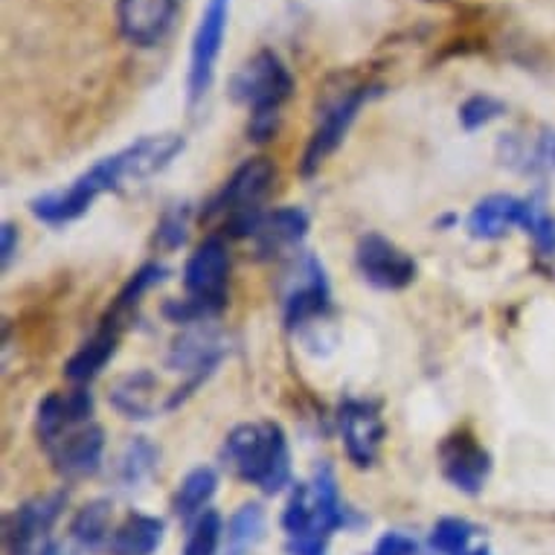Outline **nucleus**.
<instances>
[{
	"label": "nucleus",
	"mask_w": 555,
	"mask_h": 555,
	"mask_svg": "<svg viewBox=\"0 0 555 555\" xmlns=\"http://www.w3.org/2000/svg\"><path fill=\"white\" fill-rule=\"evenodd\" d=\"M328 280L323 264L314 256H306L300 268V283L294 285L292 294L285 297V323L292 328L302 326L314 318H323L328 311Z\"/></svg>",
	"instance_id": "nucleus-18"
},
{
	"label": "nucleus",
	"mask_w": 555,
	"mask_h": 555,
	"mask_svg": "<svg viewBox=\"0 0 555 555\" xmlns=\"http://www.w3.org/2000/svg\"><path fill=\"white\" fill-rule=\"evenodd\" d=\"M428 3H442V0H428Z\"/></svg>",
	"instance_id": "nucleus-37"
},
{
	"label": "nucleus",
	"mask_w": 555,
	"mask_h": 555,
	"mask_svg": "<svg viewBox=\"0 0 555 555\" xmlns=\"http://www.w3.org/2000/svg\"><path fill=\"white\" fill-rule=\"evenodd\" d=\"M358 518L346 509L337 477L328 465H320L314 477L294 486L288 506L283 512L285 553L288 555H326L328 541L337 529L356 527Z\"/></svg>",
	"instance_id": "nucleus-1"
},
{
	"label": "nucleus",
	"mask_w": 555,
	"mask_h": 555,
	"mask_svg": "<svg viewBox=\"0 0 555 555\" xmlns=\"http://www.w3.org/2000/svg\"><path fill=\"white\" fill-rule=\"evenodd\" d=\"M370 555H420V544H416V538L404 535L399 529H392V532H384L378 541H375L373 553Z\"/></svg>",
	"instance_id": "nucleus-32"
},
{
	"label": "nucleus",
	"mask_w": 555,
	"mask_h": 555,
	"mask_svg": "<svg viewBox=\"0 0 555 555\" xmlns=\"http://www.w3.org/2000/svg\"><path fill=\"white\" fill-rule=\"evenodd\" d=\"M67 494H47L15 506L3 518V555H33L59 518ZM47 546V544H41ZM38 555V553H36Z\"/></svg>",
	"instance_id": "nucleus-10"
},
{
	"label": "nucleus",
	"mask_w": 555,
	"mask_h": 555,
	"mask_svg": "<svg viewBox=\"0 0 555 555\" xmlns=\"http://www.w3.org/2000/svg\"><path fill=\"white\" fill-rule=\"evenodd\" d=\"M309 233V216L300 207H283L273 210L271 216H262V221L256 224L254 242L256 254L262 259H273V256L285 254L288 247H297Z\"/></svg>",
	"instance_id": "nucleus-19"
},
{
	"label": "nucleus",
	"mask_w": 555,
	"mask_h": 555,
	"mask_svg": "<svg viewBox=\"0 0 555 555\" xmlns=\"http://www.w3.org/2000/svg\"><path fill=\"white\" fill-rule=\"evenodd\" d=\"M186 236H190V207L178 204L169 212H164V219L157 221L155 242L164 250H178L186 242Z\"/></svg>",
	"instance_id": "nucleus-31"
},
{
	"label": "nucleus",
	"mask_w": 555,
	"mask_h": 555,
	"mask_svg": "<svg viewBox=\"0 0 555 555\" xmlns=\"http://www.w3.org/2000/svg\"><path fill=\"white\" fill-rule=\"evenodd\" d=\"M166 524L155 515L131 512L108 541L111 555H155L164 544Z\"/></svg>",
	"instance_id": "nucleus-21"
},
{
	"label": "nucleus",
	"mask_w": 555,
	"mask_h": 555,
	"mask_svg": "<svg viewBox=\"0 0 555 555\" xmlns=\"http://www.w3.org/2000/svg\"><path fill=\"white\" fill-rule=\"evenodd\" d=\"M221 356H224V340L216 328H204L201 323L190 328V332H183L178 340H175L172 352H169V366L178 370V373L186 375V384L178 387L172 399L166 401V410H175L181 404L192 390H198L204 378L219 366Z\"/></svg>",
	"instance_id": "nucleus-8"
},
{
	"label": "nucleus",
	"mask_w": 555,
	"mask_h": 555,
	"mask_svg": "<svg viewBox=\"0 0 555 555\" xmlns=\"http://www.w3.org/2000/svg\"><path fill=\"white\" fill-rule=\"evenodd\" d=\"M230 256L228 245L219 236L207 238L195 247V254L186 259L183 268V288L195 300L210 302L224 309V292H228Z\"/></svg>",
	"instance_id": "nucleus-13"
},
{
	"label": "nucleus",
	"mask_w": 555,
	"mask_h": 555,
	"mask_svg": "<svg viewBox=\"0 0 555 555\" xmlns=\"http://www.w3.org/2000/svg\"><path fill=\"white\" fill-rule=\"evenodd\" d=\"M53 460V468L67 480H85L102 468V454H105V430L96 422H88L82 428L64 434L47 448Z\"/></svg>",
	"instance_id": "nucleus-15"
},
{
	"label": "nucleus",
	"mask_w": 555,
	"mask_h": 555,
	"mask_svg": "<svg viewBox=\"0 0 555 555\" xmlns=\"http://www.w3.org/2000/svg\"><path fill=\"white\" fill-rule=\"evenodd\" d=\"M276 169L268 157H254L238 166L230 175V181L221 186V192L210 201V210L204 219H224V228L233 236H254L256 224L262 221V201L273 186Z\"/></svg>",
	"instance_id": "nucleus-5"
},
{
	"label": "nucleus",
	"mask_w": 555,
	"mask_h": 555,
	"mask_svg": "<svg viewBox=\"0 0 555 555\" xmlns=\"http://www.w3.org/2000/svg\"><path fill=\"white\" fill-rule=\"evenodd\" d=\"M166 268L164 264L157 262H149L143 264L140 271L131 276L126 283V288L119 292V297L114 300V306H111L108 318H105V326L117 328V332H122V326H126V320L131 318V311L143 302V294H149L155 285H160L166 280Z\"/></svg>",
	"instance_id": "nucleus-24"
},
{
	"label": "nucleus",
	"mask_w": 555,
	"mask_h": 555,
	"mask_svg": "<svg viewBox=\"0 0 555 555\" xmlns=\"http://www.w3.org/2000/svg\"><path fill=\"white\" fill-rule=\"evenodd\" d=\"M117 344H119L117 328L102 326L100 332H96L88 344L79 346V352L64 364L67 382H74L76 387L93 382V378L105 370V364H108L111 358L117 356Z\"/></svg>",
	"instance_id": "nucleus-22"
},
{
	"label": "nucleus",
	"mask_w": 555,
	"mask_h": 555,
	"mask_svg": "<svg viewBox=\"0 0 555 555\" xmlns=\"http://www.w3.org/2000/svg\"><path fill=\"white\" fill-rule=\"evenodd\" d=\"M477 527L465 518H442L430 529V550L437 555H463L472 550Z\"/></svg>",
	"instance_id": "nucleus-28"
},
{
	"label": "nucleus",
	"mask_w": 555,
	"mask_h": 555,
	"mask_svg": "<svg viewBox=\"0 0 555 555\" xmlns=\"http://www.w3.org/2000/svg\"><path fill=\"white\" fill-rule=\"evenodd\" d=\"M503 114H506V105L492 93H474L460 105V122L465 131H480L494 119H501Z\"/></svg>",
	"instance_id": "nucleus-30"
},
{
	"label": "nucleus",
	"mask_w": 555,
	"mask_h": 555,
	"mask_svg": "<svg viewBox=\"0 0 555 555\" xmlns=\"http://www.w3.org/2000/svg\"><path fill=\"white\" fill-rule=\"evenodd\" d=\"M221 532H224L221 515L207 509L198 520L190 524V535H186V544H183L181 555H219Z\"/></svg>",
	"instance_id": "nucleus-29"
},
{
	"label": "nucleus",
	"mask_w": 555,
	"mask_h": 555,
	"mask_svg": "<svg viewBox=\"0 0 555 555\" xmlns=\"http://www.w3.org/2000/svg\"><path fill=\"white\" fill-rule=\"evenodd\" d=\"M532 198H515V195H489L482 198L468 216V233L480 242H498L512 228H524L529 219Z\"/></svg>",
	"instance_id": "nucleus-17"
},
{
	"label": "nucleus",
	"mask_w": 555,
	"mask_h": 555,
	"mask_svg": "<svg viewBox=\"0 0 555 555\" xmlns=\"http://www.w3.org/2000/svg\"><path fill=\"white\" fill-rule=\"evenodd\" d=\"M15 250H18V228L7 221L3 224V268H10L12 259H15Z\"/></svg>",
	"instance_id": "nucleus-33"
},
{
	"label": "nucleus",
	"mask_w": 555,
	"mask_h": 555,
	"mask_svg": "<svg viewBox=\"0 0 555 555\" xmlns=\"http://www.w3.org/2000/svg\"><path fill=\"white\" fill-rule=\"evenodd\" d=\"M126 152L128 149H122L117 155L102 157L100 164H93L88 172L79 175L67 190L47 192V195L33 201V204H29L33 216H36L38 221H44V224L62 228V224H70V221L82 219L85 212L96 204L100 195L117 192L119 186H126V183H137L134 166H131V157H128Z\"/></svg>",
	"instance_id": "nucleus-4"
},
{
	"label": "nucleus",
	"mask_w": 555,
	"mask_h": 555,
	"mask_svg": "<svg viewBox=\"0 0 555 555\" xmlns=\"http://www.w3.org/2000/svg\"><path fill=\"white\" fill-rule=\"evenodd\" d=\"M221 460L238 480L250 482L264 494L283 492L292 482V454L283 428L273 422L238 425L221 446Z\"/></svg>",
	"instance_id": "nucleus-2"
},
{
	"label": "nucleus",
	"mask_w": 555,
	"mask_h": 555,
	"mask_svg": "<svg viewBox=\"0 0 555 555\" xmlns=\"http://www.w3.org/2000/svg\"><path fill=\"white\" fill-rule=\"evenodd\" d=\"M264 538V509L259 503H245L228 520L224 555H250Z\"/></svg>",
	"instance_id": "nucleus-25"
},
{
	"label": "nucleus",
	"mask_w": 555,
	"mask_h": 555,
	"mask_svg": "<svg viewBox=\"0 0 555 555\" xmlns=\"http://www.w3.org/2000/svg\"><path fill=\"white\" fill-rule=\"evenodd\" d=\"M228 91L230 100L250 111V117L280 114L285 102L292 100L294 76L273 50H259L230 76Z\"/></svg>",
	"instance_id": "nucleus-6"
},
{
	"label": "nucleus",
	"mask_w": 555,
	"mask_h": 555,
	"mask_svg": "<svg viewBox=\"0 0 555 555\" xmlns=\"http://www.w3.org/2000/svg\"><path fill=\"white\" fill-rule=\"evenodd\" d=\"M356 264L361 276L373 288L382 292H401L416 280V262L408 250H401L396 242L366 233L356 247Z\"/></svg>",
	"instance_id": "nucleus-9"
},
{
	"label": "nucleus",
	"mask_w": 555,
	"mask_h": 555,
	"mask_svg": "<svg viewBox=\"0 0 555 555\" xmlns=\"http://www.w3.org/2000/svg\"><path fill=\"white\" fill-rule=\"evenodd\" d=\"M541 155L555 166V131H546L544 140H541Z\"/></svg>",
	"instance_id": "nucleus-34"
},
{
	"label": "nucleus",
	"mask_w": 555,
	"mask_h": 555,
	"mask_svg": "<svg viewBox=\"0 0 555 555\" xmlns=\"http://www.w3.org/2000/svg\"><path fill=\"white\" fill-rule=\"evenodd\" d=\"M378 93H382L378 85L358 79L356 74H335L328 79L318 96V122L309 137L306 155H302V175L318 172L320 166L326 164L328 155L349 134V128L358 119V111Z\"/></svg>",
	"instance_id": "nucleus-3"
},
{
	"label": "nucleus",
	"mask_w": 555,
	"mask_h": 555,
	"mask_svg": "<svg viewBox=\"0 0 555 555\" xmlns=\"http://www.w3.org/2000/svg\"><path fill=\"white\" fill-rule=\"evenodd\" d=\"M178 7H181V0H119V36L131 47H143V50L157 47L175 27Z\"/></svg>",
	"instance_id": "nucleus-12"
},
{
	"label": "nucleus",
	"mask_w": 555,
	"mask_h": 555,
	"mask_svg": "<svg viewBox=\"0 0 555 555\" xmlns=\"http://www.w3.org/2000/svg\"><path fill=\"white\" fill-rule=\"evenodd\" d=\"M111 404L126 420H152L157 413V378L149 370L122 375L111 387Z\"/></svg>",
	"instance_id": "nucleus-20"
},
{
	"label": "nucleus",
	"mask_w": 555,
	"mask_h": 555,
	"mask_svg": "<svg viewBox=\"0 0 555 555\" xmlns=\"http://www.w3.org/2000/svg\"><path fill=\"white\" fill-rule=\"evenodd\" d=\"M216 492H219V474L212 472L210 465H198L178 486V492L172 498V512L183 524H192L207 512Z\"/></svg>",
	"instance_id": "nucleus-23"
},
{
	"label": "nucleus",
	"mask_w": 555,
	"mask_h": 555,
	"mask_svg": "<svg viewBox=\"0 0 555 555\" xmlns=\"http://www.w3.org/2000/svg\"><path fill=\"white\" fill-rule=\"evenodd\" d=\"M463 555H492V550H489V546H472V550H465Z\"/></svg>",
	"instance_id": "nucleus-35"
},
{
	"label": "nucleus",
	"mask_w": 555,
	"mask_h": 555,
	"mask_svg": "<svg viewBox=\"0 0 555 555\" xmlns=\"http://www.w3.org/2000/svg\"><path fill=\"white\" fill-rule=\"evenodd\" d=\"M157 460H160V451L146 437L131 439L117 460V480L126 489H134L146 477H152V472L157 468Z\"/></svg>",
	"instance_id": "nucleus-27"
},
{
	"label": "nucleus",
	"mask_w": 555,
	"mask_h": 555,
	"mask_svg": "<svg viewBox=\"0 0 555 555\" xmlns=\"http://www.w3.org/2000/svg\"><path fill=\"white\" fill-rule=\"evenodd\" d=\"M442 474L446 480L463 494H480L489 474H492V456L472 437V434H454L439 448Z\"/></svg>",
	"instance_id": "nucleus-14"
},
{
	"label": "nucleus",
	"mask_w": 555,
	"mask_h": 555,
	"mask_svg": "<svg viewBox=\"0 0 555 555\" xmlns=\"http://www.w3.org/2000/svg\"><path fill=\"white\" fill-rule=\"evenodd\" d=\"M111 501H91L88 506L76 512L70 524V538L82 550H100L102 544L108 546L111 541Z\"/></svg>",
	"instance_id": "nucleus-26"
},
{
	"label": "nucleus",
	"mask_w": 555,
	"mask_h": 555,
	"mask_svg": "<svg viewBox=\"0 0 555 555\" xmlns=\"http://www.w3.org/2000/svg\"><path fill=\"white\" fill-rule=\"evenodd\" d=\"M93 416V396L85 387H74L67 392H50L41 404H38L36 428L41 437V446L50 448L55 439L64 434L82 428Z\"/></svg>",
	"instance_id": "nucleus-16"
},
{
	"label": "nucleus",
	"mask_w": 555,
	"mask_h": 555,
	"mask_svg": "<svg viewBox=\"0 0 555 555\" xmlns=\"http://www.w3.org/2000/svg\"><path fill=\"white\" fill-rule=\"evenodd\" d=\"M230 0H207L201 10L198 27L190 47V74H186V96L190 105L201 102L212 88L216 67H219L221 44L228 36Z\"/></svg>",
	"instance_id": "nucleus-7"
},
{
	"label": "nucleus",
	"mask_w": 555,
	"mask_h": 555,
	"mask_svg": "<svg viewBox=\"0 0 555 555\" xmlns=\"http://www.w3.org/2000/svg\"><path fill=\"white\" fill-rule=\"evenodd\" d=\"M38 555H62V553H59V546L55 544H47V546H41V553Z\"/></svg>",
	"instance_id": "nucleus-36"
},
{
	"label": "nucleus",
	"mask_w": 555,
	"mask_h": 555,
	"mask_svg": "<svg viewBox=\"0 0 555 555\" xmlns=\"http://www.w3.org/2000/svg\"><path fill=\"white\" fill-rule=\"evenodd\" d=\"M337 422H340V439H344V451L349 456V463L358 465V468H370L382 454L384 437H387L378 404L346 399Z\"/></svg>",
	"instance_id": "nucleus-11"
}]
</instances>
